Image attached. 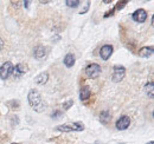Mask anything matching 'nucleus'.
<instances>
[{"label": "nucleus", "instance_id": "1", "mask_svg": "<svg viewBox=\"0 0 154 144\" xmlns=\"http://www.w3.org/2000/svg\"><path fill=\"white\" fill-rule=\"evenodd\" d=\"M27 100H29L30 106L36 112H43L45 110V104L43 102V98L37 90H30L29 96H27Z\"/></svg>", "mask_w": 154, "mask_h": 144}, {"label": "nucleus", "instance_id": "2", "mask_svg": "<svg viewBox=\"0 0 154 144\" xmlns=\"http://www.w3.org/2000/svg\"><path fill=\"white\" fill-rule=\"evenodd\" d=\"M57 131L62 132H71V131H83L84 130V124L82 122H75V123H65L62 125L56 126Z\"/></svg>", "mask_w": 154, "mask_h": 144}, {"label": "nucleus", "instance_id": "3", "mask_svg": "<svg viewBox=\"0 0 154 144\" xmlns=\"http://www.w3.org/2000/svg\"><path fill=\"white\" fill-rule=\"evenodd\" d=\"M13 64L11 62H5L1 66H0V78L2 80H6L12 73H13Z\"/></svg>", "mask_w": 154, "mask_h": 144}, {"label": "nucleus", "instance_id": "4", "mask_svg": "<svg viewBox=\"0 0 154 144\" xmlns=\"http://www.w3.org/2000/svg\"><path fill=\"white\" fill-rule=\"evenodd\" d=\"M85 74L91 78V79H95L97 78L100 74H101V66L98 64H95V63H91L89 64L87 68H85Z\"/></svg>", "mask_w": 154, "mask_h": 144}, {"label": "nucleus", "instance_id": "5", "mask_svg": "<svg viewBox=\"0 0 154 144\" xmlns=\"http://www.w3.org/2000/svg\"><path fill=\"white\" fill-rule=\"evenodd\" d=\"M113 77H112V79H113V82L114 83H119V82H121L123 78H125V76H126V69L122 66V65H115L114 68H113Z\"/></svg>", "mask_w": 154, "mask_h": 144}, {"label": "nucleus", "instance_id": "6", "mask_svg": "<svg viewBox=\"0 0 154 144\" xmlns=\"http://www.w3.org/2000/svg\"><path fill=\"white\" fill-rule=\"evenodd\" d=\"M129 125H131V118H129V116H126V115L121 116L115 123L116 129L120 130V131H123V130L128 129Z\"/></svg>", "mask_w": 154, "mask_h": 144}, {"label": "nucleus", "instance_id": "7", "mask_svg": "<svg viewBox=\"0 0 154 144\" xmlns=\"http://www.w3.org/2000/svg\"><path fill=\"white\" fill-rule=\"evenodd\" d=\"M113 51H114L113 46L109 45V44H106V45H103V46L101 47V50H100V57H101L103 60H108V59L112 57Z\"/></svg>", "mask_w": 154, "mask_h": 144}, {"label": "nucleus", "instance_id": "8", "mask_svg": "<svg viewBox=\"0 0 154 144\" xmlns=\"http://www.w3.org/2000/svg\"><path fill=\"white\" fill-rule=\"evenodd\" d=\"M132 18H133L134 21L139 22V24L145 22L146 19H147V12L143 8H139V10H136L134 13L132 14Z\"/></svg>", "mask_w": 154, "mask_h": 144}, {"label": "nucleus", "instance_id": "9", "mask_svg": "<svg viewBox=\"0 0 154 144\" xmlns=\"http://www.w3.org/2000/svg\"><path fill=\"white\" fill-rule=\"evenodd\" d=\"M27 72V66L25 65V64H17L16 65V68H13V73H14V76L17 77V78H20L21 76H24L25 73Z\"/></svg>", "mask_w": 154, "mask_h": 144}, {"label": "nucleus", "instance_id": "10", "mask_svg": "<svg viewBox=\"0 0 154 144\" xmlns=\"http://www.w3.org/2000/svg\"><path fill=\"white\" fill-rule=\"evenodd\" d=\"M33 56H35L36 59H43L46 56V49L43 45L36 46L35 50H33Z\"/></svg>", "mask_w": 154, "mask_h": 144}, {"label": "nucleus", "instance_id": "11", "mask_svg": "<svg viewBox=\"0 0 154 144\" xmlns=\"http://www.w3.org/2000/svg\"><path fill=\"white\" fill-rule=\"evenodd\" d=\"M152 54H153L152 46H143L139 50V57H141V58H149Z\"/></svg>", "mask_w": 154, "mask_h": 144}, {"label": "nucleus", "instance_id": "12", "mask_svg": "<svg viewBox=\"0 0 154 144\" xmlns=\"http://www.w3.org/2000/svg\"><path fill=\"white\" fill-rule=\"evenodd\" d=\"M90 94H91V90H90L89 86L85 85V86H82V88H81V90H79V99H81V100H87V99H89Z\"/></svg>", "mask_w": 154, "mask_h": 144}, {"label": "nucleus", "instance_id": "13", "mask_svg": "<svg viewBox=\"0 0 154 144\" xmlns=\"http://www.w3.org/2000/svg\"><path fill=\"white\" fill-rule=\"evenodd\" d=\"M49 80V73L48 72H42L35 78V83L38 85H44Z\"/></svg>", "mask_w": 154, "mask_h": 144}, {"label": "nucleus", "instance_id": "14", "mask_svg": "<svg viewBox=\"0 0 154 144\" xmlns=\"http://www.w3.org/2000/svg\"><path fill=\"white\" fill-rule=\"evenodd\" d=\"M75 56L72 53H68L65 57H64V59H63V63H64V65L66 66V68H72L74 65H75Z\"/></svg>", "mask_w": 154, "mask_h": 144}, {"label": "nucleus", "instance_id": "15", "mask_svg": "<svg viewBox=\"0 0 154 144\" xmlns=\"http://www.w3.org/2000/svg\"><path fill=\"white\" fill-rule=\"evenodd\" d=\"M100 121H101V123L107 124V123L110 121V112L107 111V110L102 111V112L100 113Z\"/></svg>", "mask_w": 154, "mask_h": 144}, {"label": "nucleus", "instance_id": "16", "mask_svg": "<svg viewBox=\"0 0 154 144\" xmlns=\"http://www.w3.org/2000/svg\"><path fill=\"white\" fill-rule=\"evenodd\" d=\"M153 89H154L153 82H149V83H147V84L145 85V91H146V93L148 94L149 98H153V93H154Z\"/></svg>", "mask_w": 154, "mask_h": 144}, {"label": "nucleus", "instance_id": "17", "mask_svg": "<svg viewBox=\"0 0 154 144\" xmlns=\"http://www.w3.org/2000/svg\"><path fill=\"white\" fill-rule=\"evenodd\" d=\"M65 4H66V6H68V7L76 8V7H78V5H79L81 2H79L78 0H72V1H71V0H66V1H65Z\"/></svg>", "mask_w": 154, "mask_h": 144}, {"label": "nucleus", "instance_id": "18", "mask_svg": "<svg viewBox=\"0 0 154 144\" xmlns=\"http://www.w3.org/2000/svg\"><path fill=\"white\" fill-rule=\"evenodd\" d=\"M127 4H128V1H127V0H123V1H119V2L116 4V6L114 7V10H115V11H121V10H122V8H123V7H125Z\"/></svg>", "mask_w": 154, "mask_h": 144}, {"label": "nucleus", "instance_id": "19", "mask_svg": "<svg viewBox=\"0 0 154 144\" xmlns=\"http://www.w3.org/2000/svg\"><path fill=\"white\" fill-rule=\"evenodd\" d=\"M72 105H74V100H72V99H68L66 102H64V103H63V105H62V106H63L64 110H69Z\"/></svg>", "mask_w": 154, "mask_h": 144}, {"label": "nucleus", "instance_id": "20", "mask_svg": "<svg viewBox=\"0 0 154 144\" xmlns=\"http://www.w3.org/2000/svg\"><path fill=\"white\" fill-rule=\"evenodd\" d=\"M89 6H90V2L88 1V2L85 4V6H84V8H83V10H82V11L79 12V14H84V13H87V12H88V10H89Z\"/></svg>", "mask_w": 154, "mask_h": 144}, {"label": "nucleus", "instance_id": "21", "mask_svg": "<svg viewBox=\"0 0 154 144\" xmlns=\"http://www.w3.org/2000/svg\"><path fill=\"white\" fill-rule=\"evenodd\" d=\"M114 12H115V10H114V8H113L112 11H108V12H107V13L104 14V18H108V17H112V16L114 14Z\"/></svg>", "mask_w": 154, "mask_h": 144}, {"label": "nucleus", "instance_id": "22", "mask_svg": "<svg viewBox=\"0 0 154 144\" xmlns=\"http://www.w3.org/2000/svg\"><path fill=\"white\" fill-rule=\"evenodd\" d=\"M60 115H62V112H60V111H56V112H52V113H51V117L56 119L58 116H60Z\"/></svg>", "mask_w": 154, "mask_h": 144}, {"label": "nucleus", "instance_id": "23", "mask_svg": "<svg viewBox=\"0 0 154 144\" xmlns=\"http://www.w3.org/2000/svg\"><path fill=\"white\" fill-rule=\"evenodd\" d=\"M2 47H4V41H2V39L0 38V51L2 50Z\"/></svg>", "mask_w": 154, "mask_h": 144}, {"label": "nucleus", "instance_id": "24", "mask_svg": "<svg viewBox=\"0 0 154 144\" xmlns=\"http://www.w3.org/2000/svg\"><path fill=\"white\" fill-rule=\"evenodd\" d=\"M24 7H25V8L29 7V1H24Z\"/></svg>", "mask_w": 154, "mask_h": 144}, {"label": "nucleus", "instance_id": "25", "mask_svg": "<svg viewBox=\"0 0 154 144\" xmlns=\"http://www.w3.org/2000/svg\"><path fill=\"white\" fill-rule=\"evenodd\" d=\"M151 22H152V25L154 24V17H152V20H151Z\"/></svg>", "mask_w": 154, "mask_h": 144}, {"label": "nucleus", "instance_id": "26", "mask_svg": "<svg viewBox=\"0 0 154 144\" xmlns=\"http://www.w3.org/2000/svg\"><path fill=\"white\" fill-rule=\"evenodd\" d=\"M147 144H154V142H153V141H151V142H148Z\"/></svg>", "mask_w": 154, "mask_h": 144}, {"label": "nucleus", "instance_id": "27", "mask_svg": "<svg viewBox=\"0 0 154 144\" xmlns=\"http://www.w3.org/2000/svg\"><path fill=\"white\" fill-rule=\"evenodd\" d=\"M11 144H18V143H11Z\"/></svg>", "mask_w": 154, "mask_h": 144}]
</instances>
